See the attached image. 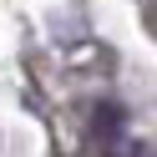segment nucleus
Segmentation results:
<instances>
[{
  "instance_id": "obj_2",
  "label": "nucleus",
  "mask_w": 157,
  "mask_h": 157,
  "mask_svg": "<svg viewBox=\"0 0 157 157\" xmlns=\"http://www.w3.org/2000/svg\"><path fill=\"white\" fill-rule=\"evenodd\" d=\"M132 157H157V147H137V152Z\"/></svg>"
},
{
  "instance_id": "obj_1",
  "label": "nucleus",
  "mask_w": 157,
  "mask_h": 157,
  "mask_svg": "<svg viewBox=\"0 0 157 157\" xmlns=\"http://www.w3.org/2000/svg\"><path fill=\"white\" fill-rule=\"evenodd\" d=\"M96 132H101V137L112 132L117 137V132H122V112H117V106H96Z\"/></svg>"
},
{
  "instance_id": "obj_3",
  "label": "nucleus",
  "mask_w": 157,
  "mask_h": 157,
  "mask_svg": "<svg viewBox=\"0 0 157 157\" xmlns=\"http://www.w3.org/2000/svg\"><path fill=\"white\" fill-rule=\"evenodd\" d=\"M147 21H152V25H157V10H152V15H147Z\"/></svg>"
}]
</instances>
